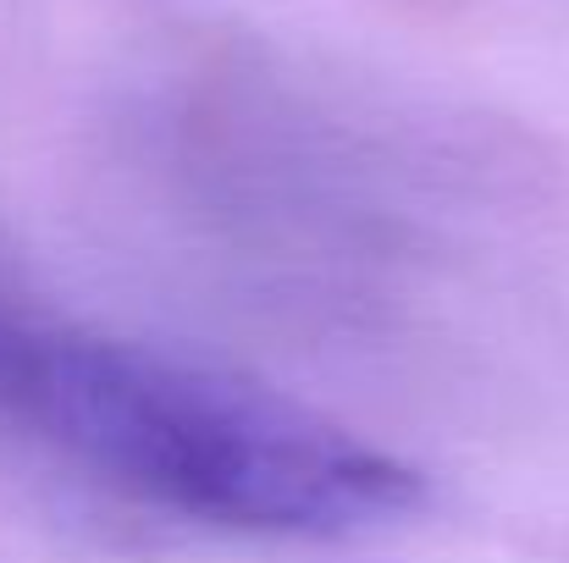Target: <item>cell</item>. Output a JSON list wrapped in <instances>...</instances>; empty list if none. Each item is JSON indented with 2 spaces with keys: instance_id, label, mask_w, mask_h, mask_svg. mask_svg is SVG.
<instances>
[{
  "instance_id": "1",
  "label": "cell",
  "mask_w": 569,
  "mask_h": 563,
  "mask_svg": "<svg viewBox=\"0 0 569 563\" xmlns=\"http://www.w3.org/2000/svg\"><path fill=\"white\" fill-rule=\"evenodd\" d=\"M0 425L67 470L271 542H338L420 514L426 475L254 381L0 304Z\"/></svg>"
}]
</instances>
